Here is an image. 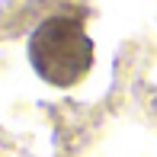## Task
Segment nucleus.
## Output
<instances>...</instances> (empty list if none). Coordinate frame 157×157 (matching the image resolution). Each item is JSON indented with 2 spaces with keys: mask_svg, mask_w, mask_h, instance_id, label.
<instances>
[{
  "mask_svg": "<svg viewBox=\"0 0 157 157\" xmlns=\"http://www.w3.org/2000/svg\"><path fill=\"white\" fill-rule=\"evenodd\" d=\"M32 71L52 87H74L93 64V39L83 32V16L58 13L29 35Z\"/></svg>",
  "mask_w": 157,
  "mask_h": 157,
  "instance_id": "obj_1",
  "label": "nucleus"
}]
</instances>
